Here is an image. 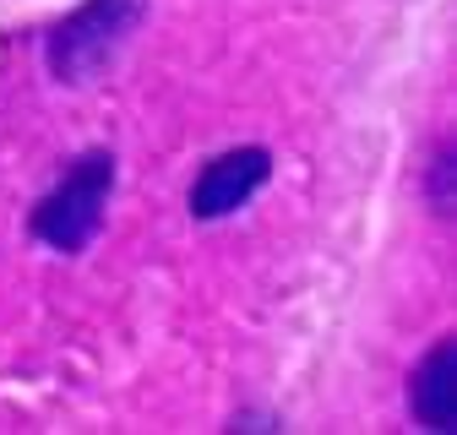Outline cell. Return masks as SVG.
Masks as SVG:
<instances>
[{"mask_svg":"<svg viewBox=\"0 0 457 435\" xmlns=\"http://www.w3.org/2000/svg\"><path fill=\"white\" fill-rule=\"evenodd\" d=\"M137 22H142V0H82L71 17H61L49 28L44 61H49L54 82H66V87L98 82L120 61V49L131 44Z\"/></svg>","mask_w":457,"mask_h":435,"instance_id":"cell-1","label":"cell"},{"mask_svg":"<svg viewBox=\"0 0 457 435\" xmlns=\"http://www.w3.org/2000/svg\"><path fill=\"white\" fill-rule=\"evenodd\" d=\"M109 191H114V158L109 152H82L71 163V175L33 207V234L54 250H66V256L87 250L98 224H104Z\"/></svg>","mask_w":457,"mask_h":435,"instance_id":"cell-2","label":"cell"},{"mask_svg":"<svg viewBox=\"0 0 457 435\" xmlns=\"http://www.w3.org/2000/svg\"><path fill=\"white\" fill-rule=\"evenodd\" d=\"M267 180H272V152L267 147L218 152L207 169H202V180L191 185V212L196 218H228L235 207H245Z\"/></svg>","mask_w":457,"mask_h":435,"instance_id":"cell-3","label":"cell"},{"mask_svg":"<svg viewBox=\"0 0 457 435\" xmlns=\"http://www.w3.org/2000/svg\"><path fill=\"white\" fill-rule=\"evenodd\" d=\"M452 375H457V343L441 338V343L420 359L414 387H409L414 419H420L425 430H452Z\"/></svg>","mask_w":457,"mask_h":435,"instance_id":"cell-4","label":"cell"},{"mask_svg":"<svg viewBox=\"0 0 457 435\" xmlns=\"http://www.w3.org/2000/svg\"><path fill=\"white\" fill-rule=\"evenodd\" d=\"M430 201H436V212H452V152H441L430 163Z\"/></svg>","mask_w":457,"mask_h":435,"instance_id":"cell-5","label":"cell"}]
</instances>
